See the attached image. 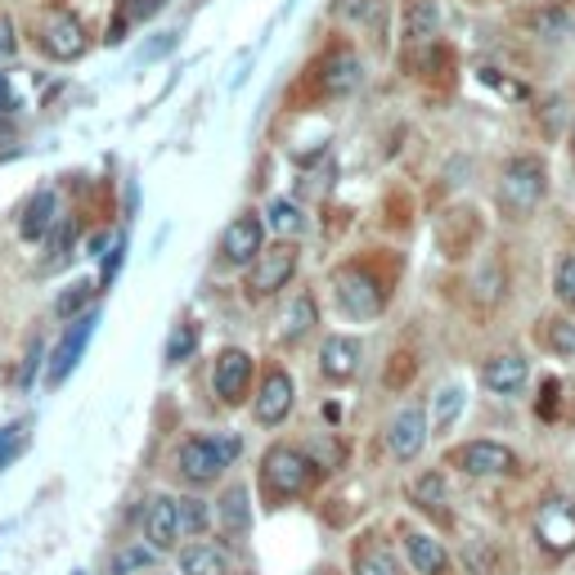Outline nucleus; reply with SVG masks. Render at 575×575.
Listing matches in <instances>:
<instances>
[{
    "label": "nucleus",
    "mask_w": 575,
    "mask_h": 575,
    "mask_svg": "<svg viewBox=\"0 0 575 575\" xmlns=\"http://www.w3.org/2000/svg\"><path fill=\"white\" fill-rule=\"evenodd\" d=\"M72 238H77V225H68V221H55V229H50V266L68 257V244H72Z\"/></svg>",
    "instance_id": "nucleus-37"
},
{
    "label": "nucleus",
    "mask_w": 575,
    "mask_h": 575,
    "mask_svg": "<svg viewBox=\"0 0 575 575\" xmlns=\"http://www.w3.org/2000/svg\"><path fill=\"white\" fill-rule=\"evenodd\" d=\"M41 50L59 59V64H72L86 55V27L81 19H72V10H45L41 19Z\"/></svg>",
    "instance_id": "nucleus-6"
},
{
    "label": "nucleus",
    "mask_w": 575,
    "mask_h": 575,
    "mask_svg": "<svg viewBox=\"0 0 575 575\" xmlns=\"http://www.w3.org/2000/svg\"><path fill=\"white\" fill-rule=\"evenodd\" d=\"M360 77H364V68H360V59L347 50V45L328 50L324 64H319V86H324V94H351V90L360 86Z\"/></svg>",
    "instance_id": "nucleus-15"
},
{
    "label": "nucleus",
    "mask_w": 575,
    "mask_h": 575,
    "mask_svg": "<svg viewBox=\"0 0 575 575\" xmlns=\"http://www.w3.org/2000/svg\"><path fill=\"white\" fill-rule=\"evenodd\" d=\"M194 347H199V328H194V324L176 328V332H171V342H167V364L189 360V356H194Z\"/></svg>",
    "instance_id": "nucleus-33"
},
{
    "label": "nucleus",
    "mask_w": 575,
    "mask_h": 575,
    "mask_svg": "<svg viewBox=\"0 0 575 575\" xmlns=\"http://www.w3.org/2000/svg\"><path fill=\"white\" fill-rule=\"evenodd\" d=\"M293 274H297V248L283 238V244L257 252V261L248 266V279H244V293H248V302H266L279 288H288Z\"/></svg>",
    "instance_id": "nucleus-4"
},
{
    "label": "nucleus",
    "mask_w": 575,
    "mask_h": 575,
    "mask_svg": "<svg viewBox=\"0 0 575 575\" xmlns=\"http://www.w3.org/2000/svg\"><path fill=\"white\" fill-rule=\"evenodd\" d=\"M19 55V36H14V19L0 14V64H10Z\"/></svg>",
    "instance_id": "nucleus-39"
},
{
    "label": "nucleus",
    "mask_w": 575,
    "mask_h": 575,
    "mask_svg": "<svg viewBox=\"0 0 575 575\" xmlns=\"http://www.w3.org/2000/svg\"><path fill=\"white\" fill-rule=\"evenodd\" d=\"M154 562H158V549H144V544H131V549H122V553L113 557L109 575H135V571H144V566H154Z\"/></svg>",
    "instance_id": "nucleus-29"
},
{
    "label": "nucleus",
    "mask_w": 575,
    "mask_h": 575,
    "mask_svg": "<svg viewBox=\"0 0 575 575\" xmlns=\"http://www.w3.org/2000/svg\"><path fill=\"white\" fill-rule=\"evenodd\" d=\"M437 23H441L437 0H405V41L409 45L431 41V36H437Z\"/></svg>",
    "instance_id": "nucleus-21"
},
{
    "label": "nucleus",
    "mask_w": 575,
    "mask_h": 575,
    "mask_svg": "<svg viewBox=\"0 0 575 575\" xmlns=\"http://www.w3.org/2000/svg\"><path fill=\"white\" fill-rule=\"evenodd\" d=\"M59 221V199H55V189H41V194L23 207V221H19V238L23 244H36V238H45L55 229Z\"/></svg>",
    "instance_id": "nucleus-18"
},
{
    "label": "nucleus",
    "mask_w": 575,
    "mask_h": 575,
    "mask_svg": "<svg viewBox=\"0 0 575 575\" xmlns=\"http://www.w3.org/2000/svg\"><path fill=\"white\" fill-rule=\"evenodd\" d=\"M266 248V221L257 212H244V216H234L225 238H221V257L225 266H252L257 252Z\"/></svg>",
    "instance_id": "nucleus-9"
},
{
    "label": "nucleus",
    "mask_w": 575,
    "mask_h": 575,
    "mask_svg": "<svg viewBox=\"0 0 575 575\" xmlns=\"http://www.w3.org/2000/svg\"><path fill=\"white\" fill-rule=\"evenodd\" d=\"M332 293H338V306L351 319H373V315H382V306H387V288L360 266H342L332 274Z\"/></svg>",
    "instance_id": "nucleus-5"
},
{
    "label": "nucleus",
    "mask_w": 575,
    "mask_h": 575,
    "mask_svg": "<svg viewBox=\"0 0 575 575\" xmlns=\"http://www.w3.org/2000/svg\"><path fill=\"white\" fill-rule=\"evenodd\" d=\"M535 535L549 553H571L575 549V508L566 499H549L535 512Z\"/></svg>",
    "instance_id": "nucleus-11"
},
{
    "label": "nucleus",
    "mask_w": 575,
    "mask_h": 575,
    "mask_svg": "<svg viewBox=\"0 0 575 575\" xmlns=\"http://www.w3.org/2000/svg\"><path fill=\"white\" fill-rule=\"evenodd\" d=\"M311 328H315V302L302 293V297L293 302V311L283 315V338H288V342H297V338H306Z\"/></svg>",
    "instance_id": "nucleus-28"
},
{
    "label": "nucleus",
    "mask_w": 575,
    "mask_h": 575,
    "mask_svg": "<svg viewBox=\"0 0 575 575\" xmlns=\"http://www.w3.org/2000/svg\"><path fill=\"white\" fill-rule=\"evenodd\" d=\"M94 324H100V315H94V311H86V315L72 319V328L64 332V342H59L55 356H50V373H45V377H50V387H59V382L77 369V360H81V351H86V342H90Z\"/></svg>",
    "instance_id": "nucleus-12"
},
{
    "label": "nucleus",
    "mask_w": 575,
    "mask_h": 575,
    "mask_svg": "<svg viewBox=\"0 0 575 575\" xmlns=\"http://www.w3.org/2000/svg\"><path fill=\"white\" fill-rule=\"evenodd\" d=\"M162 10V0H117V14L109 23V45H122L131 27H139L144 19H154Z\"/></svg>",
    "instance_id": "nucleus-22"
},
{
    "label": "nucleus",
    "mask_w": 575,
    "mask_h": 575,
    "mask_svg": "<svg viewBox=\"0 0 575 575\" xmlns=\"http://www.w3.org/2000/svg\"><path fill=\"white\" fill-rule=\"evenodd\" d=\"M293 405H297V382H293V373L270 369V373L261 377V392L252 396V414H257V422L274 427V422H283L288 414H293Z\"/></svg>",
    "instance_id": "nucleus-10"
},
{
    "label": "nucleus",
    "mask_w": 575,
    "mask_h": 575,
    "mask_svg": "<svg viewBox=\"0 0 575 575\" xmlns=\"http://www.w3.org/2000/svg\"><path fill=\"white\" fill-rule=\"evenodd\" d=\"M553 288H557V302L566 311H575V257H562V266L553 274Z\"/></svg>",
    "instance_id": "nucleus-35"
},
{
    "label": "nucleus",
    "mask_w": 575,
    "mask_h": 575,
    "mask_svg": "<svg viewBox=\"0 0 575 575\" xmlns=\"http://www.w3.org/2000/svg\"><path fill=\"white\" fill-rule=\"evenodd\" d=\"M19 450H23V431L19 427H0V467H10Z\"/></svg>",
    "instance_id": "nucleus-38"
},
{
    "label": "nucleus",
    "mask_w": 575,
    "mask_h": 575,
    "mask_svg": "<svg viewBox=\"0 0 575 575\" xmlns=\"http://www.w3.org/2000/svg\"><path fill=\"white\" fill-rule=\"evenodd\" d=\"M180 571L184 575H229V553L216 544H189L180 553Z\"/></svg>",
    "instance_id": "nucleus-23"
},
{
    "label": "nucleus",
    "mask_w": 575,
    "mask_h": 575,
    "mask_svg": "<svg viewBox=\"0 0 575 575\" xmlns=\"http://www.w3.org/2000/svg\"><path fill=\"white\" fill-rule=\"evenodd\" d=\"M499 293H504V266L491 257V266H486L482 274H476V297H482L486 306H495V302H499Z\"/></svg>",
    "instance_id": "nucleus-32"
},
{
    "label": "nucleus",
    "mask_w": 575,
    "mask_h": 575,
    "mask_svg": "<svg viewBox=\"0 0 575 575\" xmlns=\"http://www.w3.org/2000/svg\"><path fill=\"white\" fill-rule=\"evenodd\" d=\"M86 302H90V283L81 279V283H72L68 293L55 302V315H59V319H77V315L86 311Z\"/></svg>",
    "instance_id": "nucleus-34"
},
{
    "label": "nucleus",
    "mask_w": 575,
    "mask_h": 575,
    "mask_svg": "<svg viewBox=\"0 0 575 575\" xmlns=\"http://www.w3.org/2000/svg\"><path fill=\"white\" fill-rule=\"evenodd\" d=\"M562 392H557V382H544V405H540V414L544 418H553V401H557Z\"/></svg>",
    "instance_id": "nucleus-42"
},
{
    "label": "nucleus",
    "mask_w": 575,
    "mask_h": 575,
    "mask_svg": "<svg viewBox=\"0 0 575 575\" xmlns=\"http://www.w3.org/2000/svg\"><path fill=\"white\" fill-rule=\"evenodd\" d=\"M248 387H252V356L238 347H225L212 369V392L221 396V405H244Z\"/></svg>",
    "instance_id": "nucleus-8"
},
{
    "label": "nucleus",
    "mask_w": 575,
    "mask_h": 575,
    "mask_svg": "<svg viewBox=\"0 0 575 575\" xmlns=\"http://www.w3.org/2000/svg\"><path fill=\"white\" fill-rule=\"evenodd\" d=\"M571 149H575V131H571Z\"/></svg>",
    "instance_id": "nucleus-43"
},
{
    "label": "nucleus",
    "mask_w": 575,
    "mask_h": 575,
    "mask_svg": "<svg viewBox=\"0 0 575 575\" xmlns=\"http://www.w3.org/2000/svg\"><path fill=\"white\" fill-rule=\"evenodd\" d=\"M266 225L274 229V234H302L306 229V216H302V207L297 203H288V199H274L270 203V212H266Z\"/></svg>",
    "instance_id": "nucleus-27"
},
{
    "label": "nucleus",
    "mask_w": 575,
    "mask_h": 575,
    "mask_svg": "<svg viewBox=\"0 0 575 575\" xmlns=\"http://www.w3.org/2000/svg\"><path fill=\"white\" fill-rule=\"evenodd\" d=\"M122 252H126V244H122V238H117V248H113V257L104 261V288L113 283V274H117V266H122Z\"/></svg>",
    "instance_id": "nucleus-40"
},
{
    "label": "nucleus",
    "mask_w": 575,
    "mask_h": 575,
    "mask_svg": "<svg viewBox=\"0 0 575 575\" xmlns=\"http://www.w3.org/2000/svg\"><path fill=\"white\" fill-rule=\"evenodd\" d=\"M459 409H463V387H441V392H437V414H431V427L450 431V422L459 418Z\"/></svg>",
    "instance_id": "nucleus-30"
},
{
    "label": "nucleus",
    "mask_w": 575,
    "mask_h": 575,
    "mask_svg": "<svg viewBox=\"0 0 575 575\" xmlns=\"http://www.w3.org/2000/svg\"><path fill=\"white\" fill-rule=\"evenodd\" d=\"M544 189H549V176H544L540 158H512L499 176V207L512 212V216H526V212L540 207Z\"/></svg>",
    "instance_id": "nucleus-3"
},
{
    "label": "nucleus",
    "mask_w": 575,
    "mask_h": 575,
    "mask_svg": "<svg viewBox=\"0 0 575 575\" xmlns=\"http://www.w3.org/2000/svg\"><path fill=\"white\" fill-rule=\"evenodd\" d=\"M176 517H180V540H194L212 526V508L203 499H176Z\"/></svg>",
    "instance_id": "nucleus-26"
},
{
    "label": "nucleus",
    "mask_w": 575,
    "mask_h": 575,
    "mask_svg": "<svg viewBox=\"0 0 575 575\" xmlns=\"http://www.w3.org/2000/svg\"><path fill=\"white\" fill-rule=\"evenodd\" d=\"M216 526L229 540H244L252 531V504H248V486H229L216 504Z\"/></svg>",
    "instance_id": "nucleus-17"
},
{
    "label": "nucleus",
    "mask_w": 575,
    "mask_h": 575,
    "mask_svg": "<svg viewBox=\"0 0 575 575\" xmlns=\"http://www.w3.org/2000/svg\"><path fill=\"white\" fill-rule=\"evenodd\" d=\"M405 557L414 562L418 575H446L450 571V553L441 549V540H431L422 531H409L405 535Z\"/></svg>",
    "instance_id": "nucleus-20"
},
{
    "label": "nucleus",
    "mask_w": 575,
    "mask_h": 575,
    "mask_svg": "<svg viewBox=\"0 0 575 575\" xmlns=\"http://www.w3.org/2000/svg\"><path fill=\"white\" fill-rule=\"evenodd\" d=\"M319 373L332 377V382H347L360 373V342L356 338H342V332H332L324 338V351H319Z\"/></svg>",
    "instance_id": "nucleus-16"
},
{
    "label": "nucleus",
    "mask_w": 575,
    "mask_h": 575,
    "mask_svg": "<svg viewBox=\"0 0 575 575\" xmlns=\"http://www.w3.org/2000/svg\"><path fill=\"white\" fill-rule=\"evenodd\" d=\"M450 463L467 476H512L517 472V454L499 441H467L450 454Z\"/></svg>",
    "instance_id": "nucleus-7"
},
{
    "label": "nucleus",
    "mask_w": 575,
    "mask_h": 575,
    "mask_svg": "<svg viewBox=\"0 0 575 575\" xmlns=\"http://www.w3.org/2000/svg\"><path fill=\"white\" fill-rule=\"evenodd\" d=\"M319 482V463H311L297 446H270L261 459V486L274 504L297 499Z\"/></svg>",
    "instance_id": "nucleus-1"
},
{
    "label": "nucleus",
    "mask_w": 575,
    "mask_h": 575,
    "mask_svg": "<svg viewBox=\"0 0 575 575\" xmlns=\"http://www.w3.org/2000/svg\"><path fill=\"white\" fill-rule=\"evenodd\" d=\"M338 19L356 23V27H369V23L382 19V5H377V0H338Z\"/></svg>",
    "instance_id": "nucleus-31"
},
{
    "label": "nucleus",
    "mask_w": 575,
    "mask_h": 575,
    "mask_svg": "<svg viewBox=\"0 0 575 575\" xmlns=\"http://www.w3.org/2000/svg\"><path fill=\"white\" fill-rule=\"evenodd\" d=\"M144 540H149V549H158V553L176 549L180 517H176V499L171 495H154L149 508H144Z\"/></svg>",
    "instance_id": "nucleus-14"
},
{
    "label": "nucleus",
    "mask_w": 575,
    "mask_h": 575,
    "mask_svg": "<svg viewBox=\"0 0 575 575\" xmlns=\"http://www.w3.org/2000/svg\"><path fill=\"white\" fill-rule=\"evenodd\" d=\"M422 446H427V414H422L418 405H409V409H401V414L392 418V427H387V450H392L401 463H409V459H418Z\"/></svg>",
    "instance_id": "nucleus-13"
},
{
    "label": "nucleus",
    "mask_w": 575,
    "mask_h": 575,
    "mask_svg": "<svg viewBox=\"0 0 575 575\" xmlns=\"http://www.w3.org/2000/svg\"><path fill=\"white\" fill-rule=\"evenodd\" d=\"M409 499L422 508V512H446V504H450V495H446V476L441 472H422L418 482L409 486Z\"/></svg>",
    "instance_id": "nucleus-24"
},
{
    "label": "nucleus",
    "mask_w": 575,
    "mask_h": 575,
    "mask_svg": "<svg viewBox=\"0 0 575 575\" xmlns=\"http://www.w3.org/2000/svg\"><path fill=\"white\" fill-rule=\"evenodd\" d=\"M238 450H244V441L229 437V431H216V437H189L176 450V472L194 486H212L216 476L238 459Z\"/></svg>",
    "instance_id": "nucleus-2"
},
{
    "label": "nucleus",
    "mask_w": 575,
    "mask_h": 575,
    "mask_svg": "<svg viewBox=\"0 0 575 575\" xmlns=\"http://www.w3.org/2000/svg\"><path fill=\"white\" fill-rule=\"evenodd\" d=\"M19 104H14V94H10V86H5V77H0V122H5L10 113H14Z\"/></svg>",
    "instance_id": "nucleus-41"
},
{
    "label": "nucleus",
    "mask_w": 575,
    "mask_h": 575,
    "mask_svg": "<svg viewBox=\"0 0 575 575\" xmlns=\"http://www.w3.org/2000/svg\"><path fill=\"white\" fill-rule=\"evenodd\" d=\"M526 377H531V369H526L521 356H499V360H491V364L482 369V382H486L495 396H517V392L526 387Z\"/></svg>",
    "instance_id": "nucleus-19"
},
{
    "label": "nucleus",
    "mask_w": 575,
    "mask_h": 575,
    "mask_svg": "<svg viewBox=\"0 0 575 575\" xmlns=\"http://www.w3.org/2000/svg\"><path fill=\"white\" fill-rule=\"evenodd\" d=\"M544 342H549L557 356H575V324H571V319H553L549 332H544Z\"/></svg>",
    "instance_id": "nucleus-36"
},
{
    "label": "nucleus",
    "mask_w": 575,
    "mask_h": 575,
    "mask_svg": "<svg viewBox=\"0 0 575 575\" xmlns=\"http://www.w3.org/2000/svg\"><path fill=\"white\" fill-rule=\"evenodd\" d=\"M351 571H356V575H396V557L387 553V544L364 540V544L351 553Z\"/></svg>",
    "instance_id": "nucleus-25"
}]
</instances>
